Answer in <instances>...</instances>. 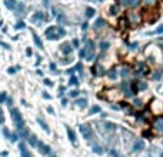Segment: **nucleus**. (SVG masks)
<instances>
[{
    "label": "nucleus",
    "mask_w": 163,
    "mask_h": 157,
    "mask_svg": "<svg viewBox=\"0 0 163 157\" xmlns=\"http://www.w3.org/2000/svg\"><path fill=\"white\" fill-rule=\"evenodd\" d=\"M162 74H163V71L162 70H157L156 73H153V80H160V77H162Z\"/></svg>",
    "instance_id": "6e6552de"
},
{
    "label": "nucleus",
    "mask_w": 163,
    "mask_h": 157,
    "mask_svg": "<svg viewBox=\"0 0 163 157\" xmlns=\"http://www.w3.org/2000/svg\"><path fill=\"white\" fill-rule=\"evenodd\" d=\"M135 106H136V107H142V100H139V99H135Z\"/></svg>",
    "instance_id": "a211bd4d"
},
{
    "label": "nucleus",
    "mask_w": 163,
    "mask_h": 157,
    "mask_svg": "<svg viewBox=\"0 0 163 157\" xmlns=\"http://www.w3.org/2000/svg\"><path fill=\"white\" fill-rule=\"evenodd\" d=\"M105 24H106L105 19H102V17H100V19H97V20H96V23H94V29H102Z\"/></svg>",
    "instance_id": "39448f33"
},
{
    "label": "nucleus",
    "mask_w": 163,
    "mask_h": 157,
    "mask_svg": "<svg viewBox=\"0 0 163 157\" xmlns=\"http://www.w3.org/2000/svg\"><path fill=\"white\" fill-rule=\"evenodd\" d=\"M160 157H163V154H162V156H160Z\"/></svg>",
    "instance_id": "5701e85b"
},
{
    "label": "nucleus",
    "mask_w": 163,
    "mask_h": 157,
    "mask_svg": "<svg viewBox=\"0 0 163 157\" xmlns=\"http://www.w3.org/2000/svg\"><path fill=\"white\" fill-rule=\"evenodd\" d=\"M130 0H117V4H123V6H127Z\"/></svg>",
    "instance_id": "f3484780"
},
{
    "label": "nucleus",
    "mask_w": 163,
    "mask_h": 157,
    "mask_svg": "<svg viewBox=\"0 0 163 157\" xmlns=\"http://www.w3.org/2000/svg\"><path fill=\"white\" fill-rule=\"evenodd\" d=\"M77 94H79V91H77V90H73V91H70V96H72V97H77Z\"/></svg>",
    "instance_id": "aec40b11"
},
{
    "label": "nucleus",
    "mask_w": 163,
    "mask_h": 157,
    "mask_svg": "<svg viewBox=\"0 0 163 157\" xmlns=\"http://www.w3.org/2000/svg\"><path fill=\"white\" fill-rule=\"evenodd\" d=\"M70 84H74V86H77V84H79V80H77L76 77H72V79H70Z\"/></svg>",
    "instance_id": "dca6fc26"
},
{
    "label": "nucleus",
    "mask_w": 163,
    "mask_h": 157,
    "mask_svg": "<svg viewBox=\"0 0 163 157\" xmlns=\"http://www.w3.org/2000/svg\"><path fill=\"white\" fill-rule=\"evenodd\" d=\"M117 12H119V4H117V6H112V7H110V14H116Z\"/></svg>",
    "instance_id": "f8f14e48"
},
{
    "label": "nucleus",
    "mask_w": 163,
    "mask_h": 157,
    "mask_svg": "<svg viewBox=\"0 0 163 157\" xmlns=\"http://www.w3.org/2000/svg\"><path fill=\"white\" fill-rule=\"evenodd\" d=\"M80 132L85 136V138H87V140L93 137V132H92V129L89 126H80Z\"/></svg>",
    "instance_id": "f257e3e1"
},
{
    "label": "nucleus",
    "mask_w": 163,
    "mask_h": 157,
    "mask_svg": "<svg viewBox=\"0 0 163 157\" xmlns=\"http://www.w3.org/2000/svg\"><path fill=\"white\" fill-rule=\"evenodd\" d=\"M97 1H105V0H97Z\"/></svg>",
    "instance_id": "4be33fe9"
},
{
    "label": "nucleus",
    "mask_w": 163,
    "mask_h": 157,
    "mask_svg": "<svg viewBox=\"0 0 163 157\" xmlns=\"http://www.w3.org/2000/svg\"><path fill=\"white\" fill-rule=\"evenodd\" d=\"M93 152L94 153H99V154H100V153H103V150H102V147H100V146H94Z\"/></svg>",
    "instance_id": "2eb2a0df"
},
{
    "label": "nucleus",
    "mask_w": 163,
    "mask_h": 157,
    "mask_svg": "<svg viewBox=\"0 0 163 157\" xmlns=\"http://www.w3.org/2000/svg\"><path fill=\"white\" fill-rule=\"evenodd\" d=\"M76 104L80 106V107H85V106L87 104V101H86V99H79V100L76 101Z\"/></svg>",
    "instance_id": "1a4fd4ad"
},
{
    "label": "nucleus",
    "mask_w": 163,
    "mask_h": 157,
    "mask_svg": "<svg viewBox=\"0 0 163 157\" xmlns=\"http://www.w3.org/2000/svg\"><path fill=\"white\" fill-rule=\"evenodd\" d=\"M143 147H144V143H143L142 140H138V141L135 143V146H133V152H135V153H138V152H140Z\"/></svg>",
    "instance_id": "7ed1b4c3"
},
{
    "label": "nucleus",
    "mask_w": 163,
    "mask_h": 157,
    "mask_svg": "<svg viewBox=\"0 0 163 157\" xmlns=\"http://www.w3.org/2000/svg\"><path fill=\"white\" fill-rule=\"evenodd\" d=\"M139 89L140 90H146V89H147V84H146V83H140V84H139Z\"/></svg>",
    "instance_id": "6ab92c4d"
},
{
    "label": "nucleus",
    "mask_w": 163,
    "mask_h": 157,
    "mask_svg": "<svg viewBox=\"0 0 163 157\" xmlns=\"http://www.w3.org/2000/svg\"><path fill=\"white\" fill-rule=\"evenodd\" d=\"M155 127H156V130L163 132V119L162 117H157V119L155 120Z\"/></svg>",
    "instance_id": "f03ea898"
},
{
    "label": "nucleus",
    "mask_w": 163,
    "mask_h": 157,
    "mask_svg": "<svg viewBox=\"0 0 163 157\" xmlns=\"http://www.w3.org/2000/svg\"><path fill=\"white\" fill-rule=\"evenodd\" d=\"M62 50H63V53L69 54V53H72V51H73V47H70L69 43H65V45H63V47H62Z\"/></svg>",
    "instance_id": "423d86ee"
},
{
    "label": "nucleus",
    "mask_w": 163,
    "mask_h": 157,
    "mask_svg": "<svg viewBox=\"0 0 163 157\" xmlns=\"http://www.w3.org/2000/svg\"><path fill=\"white\" fill-rule=\"evenodd\" d=\"M107 77H109L110 80H116V79H117L116 70H115V69H110V70L107 71Z\"/></svg>",
    "instance_id": "20e7f679"
},
{
    "label": "nucleus",
    "mask_w": 163,
    "mask_h": 157,
    "mask_svg": "<svg viewBox=\"0 0 163 157\" xmlns=\"http://www.w3.org/2000/svg\"><path fill=\"white\" fill-rule=\"evenodd\" d=\"M100 49H102V50H107V49H109V43H107V42H102V43H100Z\"/></svg>",
    "instance_id": "4468645a"
},
{
    "label": "nucleus",
    "mask_w": 163,
    "mask_h": 157,
    "mask_svg": "<svg viewBox=\"0 0 163 157\" xmlns=\"http://www.w3.org/2000/svg\"><path fill=\"white\" fill-rule=\"evenodd\" d=\"M160 33H163V24H162V26H159L156 30H153V32L147 33V34H149V36H152V34H160Z\"/></svg>",
    "instance_id": "0eeeda50"
},
{
    "label": "nucleus",
    "mask_w": 163,
    "mask_h": 157,
    "mask_svg": "<svg viewBox=\"0 0 163 157\" xmlns=\"http://www.w3.org/2000/svg\"><path fill=\"white\" fill-rule=\"evenodd\" d=\"M120 23H122V26H127V20H126L124 17H122V19H120Z\"/></svg>",
    "instance_id": "412c9836"
},
{
    "label": "nucleus",
    "mask_w": 163,
    "mask_h": 157,
    "mask_svg": "<svg viewBox=\"0 0 163 157\" xmlns=\"http://www.w3.org/2000/svg\"><path fill=\"white\" fill-rule=\"evenodd\" d=\"M120 74H122V77H127V76L130 74V71H129V69L127 67H124L122 71H120Z\"/></svg>",
    "instance_id": "9d476101"
},
{
    "label": "nucleus",
    "mask_w": 163,
    "mask_h": 157,
    "mask_svg": "<svg viewBox=\"0 0 163 157\" xmlns=\"http://www.w3.org/2000/svg\"><path fill=\"white\" fill-rule=\"evenodd\" d=\"M93 14H94V10L92 7H87V9H86V16H87V17H92Z\"/></svg>",
    "instance_id": "9b49d317"
},
{
    "label": "nucleus",
    "mask_w": 163,
    "mask_h": 157,
    "mask_svg": "<svg viewBox=\"0 0 163 157\" xmlns=\"http://www.w3.org/2000/svg\"><path fill=\"white\" fill-rule=\"evenodd\" d=\"M99 112H100V107H99V106H93V107H92V110H90V113H89V114L92 116V114H94V113H99Z\"/></svg>",
    "instance_id": "ddd939ff"
}]
</instances>
